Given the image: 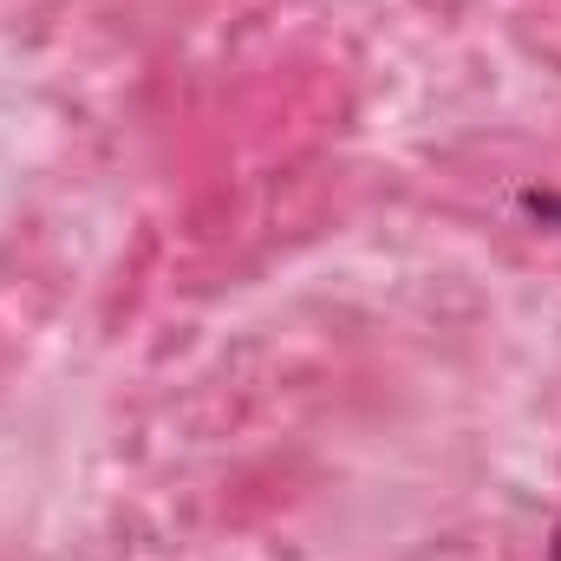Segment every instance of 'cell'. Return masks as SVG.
<instances>
[{"label":"cell","mask_w":561,"mask_h":561,"mask_svg":"<svg viewBox=\"0 0 561 561\" xmlns=\"http://www.w3.org/2000/svg\"><path fill=\"white\" fill-rule=\"evenodd\" d=\"M523 209H529L536 222H561V196H542V190H529V196H523Z\"/></svg>","instance_id":"obj_1"},{"label":"cell","mask_w":561,"mask_h":561,"mask_svg":"<svg viewBox=\"0 0 561 561\" xmlns=\"http://www.w3.org/2000/svg\"><path fill=\"white\" fill-rule=\"evenodd\" d=\"M549 561H561V523H556V549H549Z\"/></svg>","instance_id":"obj_2"}]
</instances>
